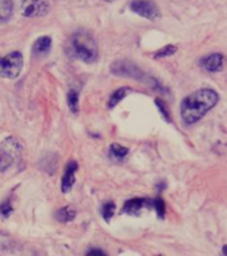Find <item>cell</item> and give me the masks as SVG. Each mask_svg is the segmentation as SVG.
I'll return each instance as SVG.
<instances>
[{"instance_id":"obj_8","label":"cell","mask_w":227,"mask_h":256,"mask_svg":"<svg viewBox=\"0 0 227 256\" xmlns=\"http://www.w3.org/2000/svg\"><path fill=\"white\" fill-rule=\"evenodd\" d=\"M78 166L74 160H70V164H66V172H64V176H62V192H70L74 188V182H76V172Z\"/></svg>"},{"instance_id":"obj_9","label":"cell","mask_w":227,"mask_h":256,"mask_svg":"<svg viewBox=\"0 0 227 256\" xmlns=\"http://www.w3.org/2000/svg\"><path fill=\"white\" fill-rule=\"evenodd\" d=\"M200 65L208 72H220L224 69V54H212L202 58Z\"/></svg>"},{"instance_id":"obj_22","label":"cell","mask_w":227,"mask_h":256,"mask_svg":"<svg viewBox=\"0 0 227 256\" xmlns=\"http://www.w3.org/2000/svg\"><path fill=\"white\" fill-rule=\"evenodd\" d=\"M86 256H106V254L104 252V251H101V250H90L88 254H86Z\"/></svg>"},{"instance_id":"obj_2","label":"cell","mask_w":227,"mask_h":256,"mask_svg":"<svg viewBox=\"0 0 227 256\" xmlns=\"http://www.w3.org/2000/svg\"><path fill=\"white\" fill-rule=\"evenodd\" d=\"M70 50L74 58L92 64L96 62L98 58V46L96 38L86 30H78L70 36Z\"/></svg>"},{"instance_id":"obj_21","label":"cell","mask_w":227,"mask_h":256,"mask_svg":"<svg viewBox=\"0 0 227 256\" xmlns=\"http://www.w3.org/2000/svg\"><path fill=\"white\" fill-rule=\"evenodd\" d=\"M156 104H157V106L160 108V112H161L162 116H164V118H165L168 122H170V113H169V110H168V108H166L165 102H162V101L157 100V101H156Z\"/></svg>"},{"instance_id":"obj_17","label":"cell","mask_w":227,"mask_h":256,"mask_svg":"<svg viewBox=\"0 0 227 256\" xmlns=\"http://www.w3.org/2000/svg\"><path fill=\"white\" fill-rule=\"evenodd\" d=\"M116 211V204L113 202H106L102 204V208H101V214H102V218L105 219V222H110V219L113 218Z\"/></svg>"},{"instance_id":"obj_1","label":"cell","mask_w":227,"mask_h":256,"mask_svg":"<svg viewBox=\"0 0 227 256\" xmlns=\"http://www.w3.org/2000/svg\"><path fill=\"white\" fill-rule=\"evenodd\" d=\"M220 96L212 89H200L186 97L181 104V117L188 125L198 122L210 109L216 106Z\"/></svg>"},{"instance_id":"obj_10","label":"cell","mask_w":227,"mask_h":256,"mask_svg":"<svg viewBox=\"0 0 227 256\" xmlns=\"http://www.w3.org/2000/svg\"><path fill=\"white\" fill-rule=\"evenodd\" d=\"M148 203L149 200L146 199H141V198H134V199H130V200H128L125 203V206H124V212L125 214H129V215H138L141 211L148 206Z\"/></svg>"},{"instance_id":"obj_20","label":"cell","mask_w":227,"mask_h":256,"mask_svg":"<svg viewBox=\"0 0 227 256\" xmlns=\"http://www.w3.org/2000/svg\"><path fill=\"white\" fill-rule=\"evenodd\" d=\"M14 211L11 206V202H10V199L6 200V202L0 203V216H3V218H8L11 212Z\"/></svg>"},{"instance_id":"obj_23","label":"cell","mask_w":227,"mask_h":256,"mask_svg":"<svg viewBox=\"0 0 227 256\" xmlns=\"http://www.w3.org/2000/svg\"><path fill=\"white\" fill-rule=\"evenodd\" d=\"M104 2H108V3H112V2H116V0H104Z\"/></svg>"},{"instance_id":"obj_5","label":"cell","mask_w":227,"mask_h":256,"mask_svg":"<svg viewBox=\"0 0 227 256\" xmlns=\"http://www.w3.org/2000/svg\"><path fill=\"white\" fill-rule=\"evenodd\" d=\"M110 72L116 74V76L130 77V78H136V80H142L144 78V73L140 70L138 66L134 62H128V60L116 62L110 66Z\"/></svg>"},{"instance_id":"obj_13","label":"cell","mask_w":227,"mask_h":256,"mask_svg":"<svg viewBox=\"0 0 227 256\" xmlns=\"http://www.w3.org/2000/svg\"><path fill=\"white\" fill-rule=\"evenodd\" d=\"M74 218H76V210L70 206L62 207V208H60L58 211V214H56V219L62 223L72 222Z\"/></svg>"},{"instance_id":"obj_4","label":"cell","mask_w":227,"mask_h":256,"mask_svg":"<svg viewBox=\"0 0 227 256\" xmlns=\"http://www.w3.org/2000/svg\"><path fill=\"white\" fill-rule=\"evenodd\" d=\"M20 10L26 18H40L50 12V3L48 0H23Z\"/></svg>"},{"instance_id":"obj_6","label":"cell","mask_w":227,"mask_h":256,"mask_svg":"<svg viewBox=\"0 0 227 256\" xmlns=\"http://www.w3.org/2000/svg\"><path fill=\"white\" fill-rule=\"evenodd\" d=\"M19 152L20 148L18 146V142L12 140H7L0 146V170L2 172L11 168L16 160V154H19Z\"/></svg>"},{"instance_id":"obj_11","label":"cell","mask_w":227,"mask_h":256,"mask_svg":"<svg viewBox=\"0 0 227 256\" xmlns=\"http://www.w3.org/2000/svg\"><path fill=\"white\" fill-rule=\"evenodd\" d=\"M50 46H52V40H50V36L38 38L34 44V54L36 56H46L50 54Z\"/></svg>"},{"instance_id":"obj_15","label":"cell","mask_w":227,"mask_h":256,"mask_svg":"<svg viewBox=\"0 0 227 256\" xmlns=\"http://www.w3.org/2000/svg\"><path fill=\"white\" fill-rule=\"evenodd\" d=\"M129 92H130V88H128V86H124V88L117 89V90L113 93L112 96H110V98H109V102H108L109 109H112V108H114L116 105L120 102V101H122V100L126 97V94Z\"/></svg>"},{"instance_id":"obj_19","label":"cell","mask_w":227,"mask_h":256,"mask_svg":"<svg viewBox=\"0 0 227 256\" xmlns=\"http://www.w3.org/2000/svg\"><path fill=\"white\" fill-rule=\"evenodd\" d=\"M152 206L156 208L158 216H160V218H164V215H165V202H164L161 198H157L152 202Z\"/></svg>"},{"instance_id":"obj_16","label":"cell","mask_w":227,"mask_h":256,"mask_svg":"<svg viewBox=\"0 0 227 256\" xmlns=\"http://www.w3.org/2000/svg\"><path fill=\"white\" fill-rule=\"evenodd\" d=\"M66 102H68V106L74 113L78 112V93L74 90V89H70L68 92V96H66Z\"/></svg>"},{"instance_id":"obj_14","label":"cell","mask_w":227,"mask_h":256,"mask_svg":"<svg viewBox=\"0 0 227 256\" xmlns=\"http://www.w3.org/2000/svg\"><path fill=\"white\" fill-rule=\"evenodd\" d=\"M12 0H0V24L6 23L12 15Z\"/></svg>"},{"instance_id":"obj_18","label":"cell","mask_w":227,"mask_h":256,"mask_svg":"<svg viewBox=\"0 0 227 256\" xmlns=\"http://www.w3.org/2000/svg\"><path fill=\"white\" fill-rule=\"evenodd\" d=\"M177 52V46H165L162 50H157L156 54H154V58H169V56H173L174 54Z\"/></svg>"},{"instance_id":"obj_12","label":"cell","mask_w":227,"mask_h":256,"mask_svg":"<svg viewBox=\"0 0 227 256\" xmlns=\"http://www.w3.org/2000/svg\"><path fill=\"white\" fill-rule=\"evenodd\" d=\"M129 154V150L125 146H121L118 144H113L109 149V157L112 158L114 162H122L126 156Z\"/></svg>"},{"instance_id":"obj_3","label":"cell","mask_w":227,"mask_h":256,"mask_svg":"<svg viewBox=\"0 0 227 256\" xmlns=\"http://www.w3.org/2000/svg\"><path fill=\"white\" fill-rule=\"evenodd\" d=\"M23 69V56L20 52H11L6 58H0V77L16 78Z\"/></svg>"},{"instance_id":"obj_7","label":"cell","mask_w":227,"mask_h":256,"mask_svg":"<svg viewBox=\"0 0 227 256\" xmlns=\"http://www.w3.org/2000/svg\"><path fill=\"white\" fill-rule=\"evenodd\" d=\"M130 10L137 15L149 20L157 19L160 15L157 4L152 0H134V2H132Z\"/></svg>"}]
</instances>
